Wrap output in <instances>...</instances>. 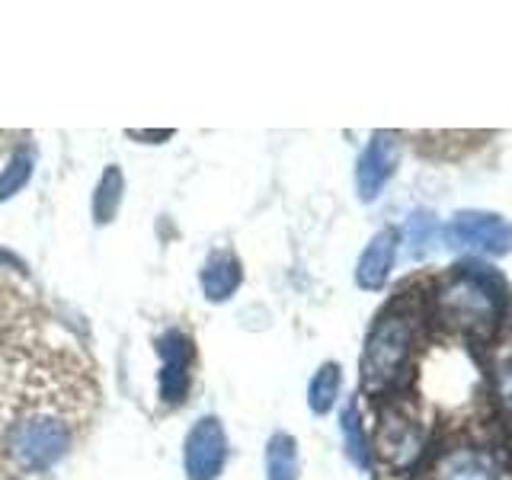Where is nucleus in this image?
<instances>
[{
    "label": "nucleus",
    "mask_w": 512,
    "mask_h": 480,
    "mask_svg": "<svg viewBox=\"0 0 512 480\" xmlns=\"http://www.w3.org/2000/svg\"><path fill=\"white\" fill-rule=\"evenodd\" d=\"M96 368L29 288L0 276V480L52 471L96 416Z\"/></svg>",
    "instance_id": "1"
},
{
    "label": "nucleus",
    "mask_w": 512,
    "mask_h": 480,
    "mask_svg": "<svg viewBox=\"0 0 512 480\" xmlns=\"http://www.w3.org/2000/svg\"><path fill=\"white\" fill-rule=\"evenodd\" d=\"M503 285L490 272H477V266H464L458 276L439 285L436 292V320L445 330H461L484 336L500 320Z\"/></svg>",
    "instance_id": "2"
},
{
    "label": "nucleus",
    "mask_w": 512,
    "mask_h": 480,
    "mask_svg": "<svg viewBox=\"0 0 512 480\" xmlns=\"http://www.w3.org/2000/svg\"><path fill=\"white\" fill-rule=\"evenodd\" d=\"M416 343V314L407 301H394L375 320L362 352V384L368 391H384L397 384L407 372L410 352Z\"/></svg>",
    "instance_id": "3"
},
{
    "label": "nucleus",
    "mask_w": 512,
    "mask_h": 480,
    "mask_svg": "<svg viewBox=\"0 0 512 480\" xmlns=\"http://www.w3.org/2000/svg\"><path fill=\"white\" fill-rule=\"evenodd\" d=\"M445 244L461 253L506 256L512 250V224L493 212H461L445 228Z\"/></svg>",
    "instance_id": "4"
},
{
    "label": "nucleus",
    "mask_w": 512,
    "mask_h": 480,
    "mask_svg": "<svg viewBox=\"0 0 512 480\" xmlns=\"http://www.w3.org/2000/svg\"><path fill=\"white\" fill-rule=\"evenodd\" d=\"M157 352H160V359H164V365H160V378H157L160 400H164V407H180L192 388L196 343H192L189 333L173 327L157 340Z\"/></svg>",
    "instance_id": "5"
},
{
    "label": "nucleus",
    "mask_w": 512,
    "mask_h": 480,
    "mask_svg": "<svg viewBox=\"0 0 512 480\" xmlns=\"http://www.w3.org/2000/svg\"><path fill=\"white\" fill-rule=\"evenodd\" d=\"M378 455L391 464V468H407V464L423 452V426L404 404H388L381 410L378 423Z\"/></svg>",
    "instance_id": "6"
},
{
    "label": "nucleus",
    "mask_w": 512,
    "mask_h": 480,
    "mask_svg": "<svg viewBox=\"0 0 512 480\" xmlns=\"http://www.w3.org/2000/svg\"><path fill=\"white\" fill-rule=\"evenodd\" d=\"M186 474L189 480H215L228 461V436L218 416H202L186 436Z\"/></svg>",
    "instance_id": "7"
},
{
    "label": "nucleus",
    "mask_w": 512,
    "mask_h": 480,
    "mask_svg": "<svg viewBox=\"0 0 512 480\" xmlns=\"http://www.w3.org/2000/svg\"><path fill=\"white\" fill-rule=\"evenodd\" d=\"M400 160V138L394 132H375L356 164V186L365 202H372L381 186L391 180Z\"/></svg>",
    "instance_id": "8"
},
{
    "label": "nucleus",
    "mask_w": 512,
    "mask_h": 480,
    "mask_svg": "<svg viewBox=\"0 0 512 480\" xmlns=\"http://www.w3.org/2000/svg\"><path fill=\"white\" fill-rule=\"evenodd\" d=\"M394 253H397V231L394 228H384L372 237V244L365 247V253L359 256V266H356V282L359 288H368L375 292L391 276V266H394Z\"/></svg>",
    "instance_id": "9"
},
{
    "label": "nucleus",
    "mask_w": 512,
    "mask_h": 480,
    "mask_svg": "<svg viewBox=\"0 0 512 480\" xmlns=\"http://www.w3.org/2000/svg\"><path fill=\"white\" fill-rule=\"evenodd\" d=\"M429 480H500V477H496V468L487 455L474 452V448H455V452H445L436 461Z\"/></svg>",
    "instance_id": "10"
},
{
    "label": "nucleus",
    "mask_w": 512,
    "mask_h": 480,
    "mask_svg": "<svg viewBox=\"0 0 512 480\" xmlns=\"http://www.w3.org/2000/svg\"><path fill=\"white\" fill-rule=\"evenodd\" d=\"M240 282H244V269H240V260L231 250L215 253L202 269V292L208 301H228Z\"/></svg>",
    "instance_id": "11"
},
{
    "label": "nucleus",
    "mask_w": 512,
    "mask_h": 480,
    "mask_svg": "<svg viewBox=\"0 0 512 480\" xmlns=\"http://www.w3.org/2000/svg\"><path fill=\"white\" fill-rule=\"evenodd\" d=\"M266 480H298V445L288 432H276L266 445Z\"/></svg>",
    "instance_id": "12"
},
{
    "label": "nucleus",
    "mask_w": 512,
    "mask_h": 480,
    "mask_svg": "<svg viewBox=\"0 0 512 480\" xmlns=\"http://www.w3.org/2000/svg\"><path fill=\"white\" fill-rule=\"evenodd\" d=\"M122 170L119 167H106L100 176V186L93 192V218L96 224H109L112 215L119 212V202H122Z\"/></svg>",
    "instance_id": "13"
},
{
    "label": "nucleus",
    "mask_w": 512,
    "mask_h": 480,
    "mask_svg": "<svg viewBox=\"0 0 512 480\" xmlns=\"http://www.w3.org/2000/svg\"><path fill=\"white\" fill-rule=\"evenodd\" d=\"M340 384H343L340 365H336V362L320 365V372L311 378V388H308V404H311V410H314L317 416H320V413H327V410L336 404V394H340Z\"/></svg>",
    "instance_id": "14"
},
{
    "label": "nucleus",
    "mask_w": 512,
    "mask_h": 480,
    "mask_svg": "<svg viewBox=\"0 0 512 480\" xmlns=\"http://www.w3.org/2000/svg\"><path fill=\"white\" fill-rule=\"evenodd\" d=\"M340 426H343V439H346V455L352 458V464L359 468H368V442L362 432V420H359V404L349 400L340 413Z\"/></svg>",
    "instance_id": "15"
},
{
    "label": "nucleus",
    "mask_w": 512,
    "mask_h": 480,
    "mask_svg": "<svg viewBox=\"0 0 512 480\" xmlns=\"http://www.w3.org/2000/svg\"><path fill=\"white\" fill-rule=\"evenodd\" d=\"M436 237H439V224L429 212H416L407 221V250L413 260H423V256L436 247Z\"/></svg>",
    "instance_id": "16"
},
{
    "label": "nucleus",
    "mask_w": 512,
    "mask_h": 480,
    "mask_svg": "<svg viewBox=\"0 0 512 480\" xmlns=\"http://www.w3.org/2000/svg\"><path fill=\"white\" fill-rule=\"evenodd\" d=\"M32 176V151H16L10 160L4 173H0V202H7L10 196H16Z\"/></svg>",
    "instance_id": "17"
},
{
    "label": "nucleus",
    "mask_w": 512,
    "mask_h": 480,
    "mask_svg": "<svg viewBox=\"0 0 512 480\" xmlns=\"http://www.w3.org/2000/svg\"><path fill=\"white\" fill-rule=\"evenodd\" d=\"M496 394H500V400L512 410V359L496 365Z\"/></svg>",
    "instance_id": "18"
},
{
    "label": "nucleus",
    "mask_w": 512,
    "mask_h": 480,
    "mask_svg": "<svg viewBox=\"0 0 512 480\" xmlns=\"http://www.w3.org/2000/svg\"><path fill=\"white\" fill-rule=\"evenodd\" d=\"M132 138H170L173 132H128Z\"/></svg>",
    "instance_id": "19"
}]
</instances>
